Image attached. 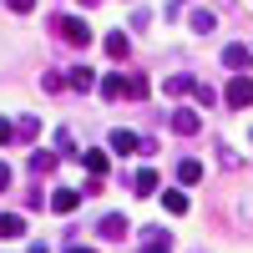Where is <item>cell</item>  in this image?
Segmentation results:
<instances>
[{
	"label": "cell",
	"mask_w": 253,
	"mask_h": 253,
	"mask_svg": "<svg viewBox=\"0 0 253 253\" xmlns=\"http://www.w3.org/2000/svg\"><path fill=\"white\" fill-rule=\"evenodd\" d=\"M223 61H228L233 71H243V66H248V46H228V51H223Z\"/></svg>",
	"instance_id": "ba28073f"
},
{
	"label": "cell",
	"mask_w": 253,
	"mask_h": 253,
	"mask_svg": "<svg viewBox=\"0 0 253 253\" xmlns=\"http://www.w3.org/2000/svg\"><path fill=\"white\" fill-rule=\"evenodd\" d=\"M137 193H157V167H142L137 172Z\"/></svg>",
	"instance_id": "9c48e42d"
},
{
	"label": "cell",
	"mask_w": 253,
	"mask_h": 253,
	"mask_svg": "<svg viewBox=\"0 0 253 253\" xmlns=\"http://www.w3.org/2000/svg\"><path fill=\"white\" fill-rule=\"evenodd\" d=\"M66 253H91V248H66Z\"/></svg>",
	"instance_id": "ffe728a7"
},
{
	"label": "cell",
	"mask_w": 253,
	"mask_h": 253,
	"mask_svg": "<svg viewBox=\"0 0 253 253\" xmlns=\"http://www.w3.org/2000/svg\"><path fill=\"white\" fill-rule=\"evenodd\" d=\"M5 5H10V10H20V15H26V10H36V0H5Z\"/></svg>",
	"instance_id": "2e32d148"
},
{
	"label": "cell",
	"mask_w": 253,
	"mask_h": 253,
	"mask_svg": "<svg viewBox=\"0 0 253 253\" xmlns=\"http://www.w3.org/2000/svg\"><path fill=\"white\" fill-rule=\"evenodd\" d=\"M81 162H86V172H96V177H101V172H112V167H107V152H96V147H91Z\"/></svg>",
	"instance_id": "8992f818"
},
{
	"label": "cell",
	"mask_w": 253,
	"mask_h": 253,
	"mask_svg": "<svg viewBox=\"0 0 253 253\" xmlns=\"http://www.w3.org/2000/svg\"><path fill=\"white\" fill-rule=\"evenodd\" d=\"M71 86H76V91H86V86H91V71H81V66H76V71H71Z\"/></svg>",
	"instance_id": "9a60e30c"
},
{
	"label": "cell",
	"mask_w": 253,
	"mask_h": 253,
	"mask_svg": "<svg viewBox=\"0 0 253 253\" xmlns=\"http://www.w3.org/2000/svg\"><path fill=\"white\" fill-rule=\"evenodd\" d=\"M126 51H132V41H126L122 31H112V36H107V56H112V61H122Z\"/></svg>",
	"instance_id": "277c9868"
},
{
	"label": "cell",
	"mask_w": 253,
	"mask_h": 253,
	"mask_svg": "<svg viewBox=\"0 0 253 253\" xmlns=\"http://www.w3.org/2000/svg\"><path fill=\"white\" fill-rule=\"evenodd\" d=\"M26 233V218H15V213H0V238H20Z\"/></svg>",
	"instance_id": "3957f363"
},
{
	"label": "cell",
	"mask_w": 253,
	"mask_h": 253,
	"mask_svg": "<svg viewBox=\"0 0 253 253\" xmlns=\"http://www.w3.org/2000/svg\"><path fill=\"white\" fill-rule=\"evenodd\" d=\"M61 36H66V41H76V46H86V41H91L86 20H61Z\"/></svg>",
	"instance_id": "6da1fadb"
},
{
	"label": "cell",
	"mask_w": 253,
	"mask_h": 253,
	"mask_svg": "<svg viewBox=\"0 0 253 253\" xmlns=\"http://www.w3.org/2000/svg\"><path fill=\"white\" fill-rule=\"evenodd\" d=\"M5 182H10V172H5V167H0V187H5Z\"/></svg>",
	"instance_id": "d6986e66"
},
{
	"label": "cell",
	"mask_w": 253,
	"mask_h": 253,
	"mask_svg": "<svg viewBox=\"0 0 253 253\" xmlns=\"http://www.w3.org/2000/svg\"><path fill=\"white\" fill-rule=\"evenodd\" d=\"M172 126H177V132H198V117H193V112H177Z\"/></svg>",
	"instance_id": "7c38bea8"
},
{
	"label": "cell",
	"mask_w": 253,
	"mask_h": 253,
	"mask_svg": "<svg viewBox=\"0 0 253 253\" xmlns=\"http://www.w3.org/2000/svg\"><path fill=\"white\" fill-rule=\"evenodd\" d=\"M203 177V167L193 162V157H187V162H177V182H198Z\"/></svg>",
	"instance_id": "30bf717a"
},
{
	"label": "cell",
	"mask_w": 253,
	"mask_h": 253,
	"mask_svg": "<svg viewBox=\"0 0 253 253\" xmlns=\"http://www.w3.org/2000/svg\"><path fill=\"white\" fill-rule=\"evenodd\" d=\"M51 167H56L51 152H31V172H51Z\"/></svg>",
	"instance_id": "8fae6325"
},
{
	"label": "cell",
	"mask_w": 253,
	"mask_h": 253,
	"mask_svg": "<svg viewBox=\"0 0 253 253\" xmlns=\"http://www.w3.org/2000/svg\"><path fill=\"white\" fill-rule=\"evenodd\" d=\"M142 253H167V238H152V243H147Z\"/></svg>",
	"instance_id": "e0dca14e"
},
{
	"label": "cell",
	"mask_w": 253,
	"mask_h": 253,
	"mask_svg": "<svg viewBox=\"0 0 253 253\" xmlns=\"http://www.w3.org/2000/svg\"><path fill=\"white\" fill-rule=\"evenodd\" d=\"M10 137H15V126H10L5 117H0V142H10Z\"/></svg>",
	"instance_id": "ac0fdd59"
},
{
	"label": "cell",
	"mask_w": 253,
	"mask_h": 253,
	"mask_svg": "<svg viewBox=\"0 0 253 253\" xmlns=\"http://www.w3.org/2000/svg\"><path fill=\"white\" fill-rule=\"evenodd\" d=\"M137 147H142V142H137L132 132H112V152H137Z\"/></svg>",
	"instance_id": "52a82bcc"
},
{
	"label": "cell",
	"mask_w": 253,
	"mask_h": 253,
	"mask_svg": "<svg viewBox=\"0 0 253 253\" xmlns=\"http://www.w3.org/2000/svg\"><path fill=\"white\" fill-rule=\"evenodd\" d=\"M101 233H107V238H122L126 223H122V218H101Z\"/></svg>",
	"instance_id": "5bb4252c"
},
{
	"label": "cell",
	"mask_w": 253,
	"mask_h": 253,
	"mask_svg": "<svg viewBox=\"0 0 253 253\" xmlns=\"http://www.w3.org/2000/svg\"><path fill=\"white\" fill-rule=\"evenodd\" d=\"M76 193H71V187H56V193H51V208H56V213H76Z\"/></svg>",
	"instance_id": "7a4b0ae2"
},
{
	"label": "cell",
	"mask_w": 253,
	"mask_h": 253,
	"mask_svg": "<svg viewBox=\"0 0 253 253\" xmlns=\"http://www.w3.org/2000/svg\"><path fill=\"white\" fill-rule=\"evenodd\" d=\"M162 203H167V213H187V198L182 193H162Z\"/></svg>",
	"instance_id": "4fadbf2b"
},
{
	"label": "cell",
	"mask_w": 253,
	"mask_h": 253,
	"mask_svg": "<svg viewBox=\"0 0 253 253\" xmlns=\"http://www.w3.org/2000/svg\"><path fill=\"white\" fill-rule=\"evenodd\" d=\"M228 107H248V81H243V76L228 86Z\"/></svg>",
	"instance_id": "5b68a950"
}]
</instances>
